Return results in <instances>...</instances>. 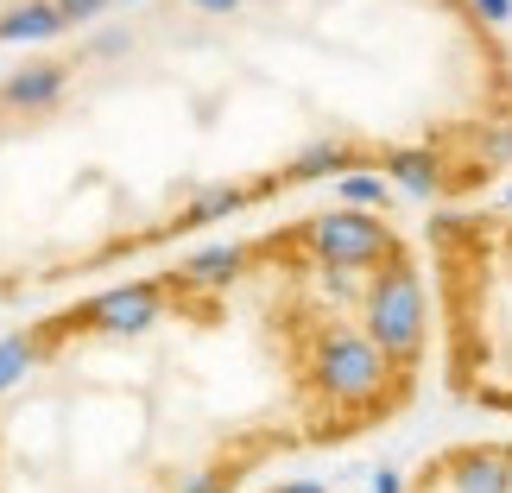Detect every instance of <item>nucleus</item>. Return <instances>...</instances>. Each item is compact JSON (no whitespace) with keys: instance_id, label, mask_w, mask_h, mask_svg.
<instances>
[{"instance_id":"nucleus-3","label":"nucleus","mask_w":512,"mask_h":493,"mask_svg":"<svg viewBox=\"0 0 512 493\" xmlns=\"http://www.w3.org/2000/svg\"><path fill=\"white\" fill-rule=\"evenodd\" d=\"M437 386L449 405L512 424V196L424 215Z\"/></svg>"},{"instance_id":"nucleus-5","label":"nucleus","mask_w":512,"mask_h":493,"mask_svg":"<svg viewBox=\"0 0 512 493\" xmlns=\"http://www.w3.org/2000/svg\"><path fill=\"white\" fill-rule=\"evenodd\" d=\"M114 0H0V57L51 45L76 26H89L95 13H108Z\"/></svg>"},{"instance_id":"nucleus-4","label":"nucleus","mask_w":512,"mask_h":493,"mask_svg":"<svg viewBox=\"0 0 512 493\" xmlns=\"http://www.w3.org/2000/svg\"><path fill=\"white\" fill-rule=\"evenodd\" d=\"M392 493H512V430L430 443Z\"/></svg>"},{"instance_id":"nucleus-2","label":"nucleus","mask_w":512,"mask_h":493,"mask_svg":"<svg viewBox=\"0 0 512 493\" xmlns=\"http://www.w3.org/2000/svg\"><path fill=\"white\" fill-rule=\"evenodd\" d=\"M424 234L317 203L0 323V493H253L418 411Z\"/></svg>"},{"instance_id":"nucleus-6","label":"nucleus","mask_w":512,"mask_h":493,"mask_svg":"<svg viewBox=\"0 0 512 493\" xmlns=\"http://www.w3.org/2000/svg\"><path fill=\"white\" fill-rule=\"evenodd\" d=\"M253 493H336V487H323V481H266Z\"/></svg>"},{"instance_id":"nucleus-1","label":"nucleus","mask_w":512,"mask_h":493,"mask_svg":"<svg viewBox=\"0 0 512 493\" xmlns=\"http://www.w3.org/2000/svg\"><path fill=\"white\" fill-rule=\"evenodd\" d=\"M468 209L512 177L487 0H114L0 57V310L127 279L304 190Z\"/></svg>"}]
</instances>
